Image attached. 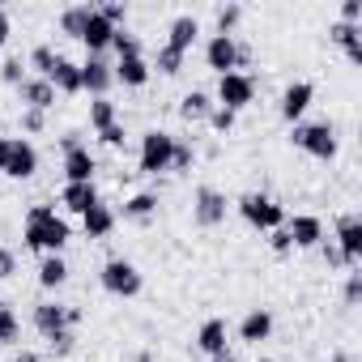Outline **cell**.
<instances>
[{
    "mask_svg": "<svg viewBox=\"0 0 362 362\" xmlns=\"http://www.w3.org/2000/svg\"><path fill=\"white\" fill-rule=\"evenodd\" d=\"M69 239H73V230H69V222H64V218H60L52 205H30V214H26V226H22V243H26L30 252L60 256Z\"/></svg>",
    "mask_w": 362,
    "mask_h": 362,
    "instance_id": "obj_1",
    "label": "cell"
},
{
    "mask_svg": "<svg viewBox=\"0 0 362 362\" xmlns=\"http://www.w3.org/2000/svg\"><path fill=\"white\" fill-rule=\"evenodd\" d=\"M303 153L320 158V162H332L337 158V128L328 119H315V124H294V136H290Z\"/></svg>",
    "mask_w": 362,
    "mask_h": 362,
    "instance_id": "obj_2",
    "label": "cell"
},
{
    "mask_svg": "<svg viewBox=\"0 0 362 362\" xmlns=\"http://www.w3.org/2000/svg\"><path fill=\"white\" fill-rule=\"evenodd\" d=\"M239 214H243V222L256 226V230H281V226H286V209H281L273 197H264V192L239 197Z\"/></svg>",
    "mask_w": 362,
    "mask_h": 362,
    "instance_id": "obj_3",
    "label": "cell"
},
{
    "mask_svg": "<svg viewBox=\"0 0 362 362\" xmlns=\"http://www.w3.org/2000/svg\"><path fill=\"white\" fill-rule=\"evenodd\" d=\"M98 281H103V290L115 294V298H136V294H141V269H136L132 260H124V256H111V260L103 264Z\"/></svg>",
    "mask_w": 362,
    "mask_h": 362,
    "instance_id": "obj_4",
    "label": "cell"
},
{
    "mask_svg": "<svg viewBox=\"0 0 362 362\" xmlns=\"http://www.w3.org/2000/svg\"><path fill=\"white\" fill-rule=\"evenodd\" d=\"M170 153H175V136H170V132H162V128H153V132H145V136H141L136 166H141L145 175L170 170Z\"/></svg>",
    "mask_w": 362,
    "mask_h": 362,
    "instance_id": "obj_5",
    "label": "cell"
},
{
    "mask_svg": "<svg viewBox=\"0 0 362 362\" xmlns=\"http://www.w3.org/2000/svg\"><path fill=\"white\" fill-rule=\"evenodd\" d=\"M252 98H256V81L247 77V73H226V77H218V107H226V111H243V107H252Z\"/></svg>",
    "mask_w": 362,
    "mask_h": 362,
    "instance_id": "obj_6",
    "label": "cell"
},
{
    "mask_svg": "<svg viewBox=\"0 0 362 362\" xmlns=\"http://www.w3.org/2000/svg\"><path fill=\"white\" fill-rule=\"evenodd\" d=\"M77 320H81L77 307H60V303H39V307H35V328H39L47 341L60 337V332H73Z\"/></svg>",
    "mask_w": 362,
    "mask_h": 362,
    "instance_id": "obj_7",
    "label": "cell"
},
{
    "mask_svg": "<svg viewBox=\"0 0 362 362\" xmlns=\"http://www.w3.org/2000/svg\"><path fill=\"white\" fill-rule=\"evenodd\" d=\"M205 64H209L218 77L239 73V39H235V35H214V39L205 43Z\"/></svg>",
    "mask_w": 362,
    "mask_h": 362,
    "instance_id": "obj_8",
    "label": "cell"
},
{
    "mask_svg": "<svg viewBox=\"0 0 362 362\" xmlns=\"http://www.w3.org/2000/svg\"><path fill=\"white\" fill-rule=\"evenodd\" d=\"M332 247L341 252L345 269L362 260V218H358V214H341V218H337V243H332Z\"/></svg>",
    "mask_w": 362,
    "mask_h": 362,
    "instance_id": "obj_9",
    "label": "cell"
},
{
    "mask_svg": "<svg viewBox=\"0 0 362 362\" xmlns=\"http://www.w3.org/2000/svg\"><path fill=\"white\" fill-rule=\"evenodd\" d=\"M311 98H315V86H311V81H290V86L281 90V119L298 124V119L307 115Z\"/></svg>",
    "mask_w": 362,
    "mask_h": 362,
    "instance_id": "obj_10",
    "label": "cell"
},
{
    "mask_svg": "<svg viewBox=\"0 0 362 362\" xmlns=\"http://www.w3.org/2000/svg\"><path fill=\"white\" fill-rule=\"evenodd\" d=\"M39 170V149L30 141H9V162H5V175L9 179H30Z\"/></svg>",
    "mask_w": 362,
    "mask_h": 362,
    "instance_id": "obj_11",
    "label": "cell"
},
{
    "mask_svg": "<svg viewBox=\"0 0 362 362\" xmlns=\"http://www.w3.org/2000/svg\"><path fill=\"white\" fill-rule=\"evenodd\" d=\"M286 235H290L294 247H320L324 243V222L315 214H298V218L286 222Z\"/></svg>",
    "mask_w": 362,
    "mask_h": 362,
    "instance_id": "obj_12",
    "label": "cell"
},
{
    "mask_svg": "<svg viewBox=\"0 0 362 362\" xmlns=\"http://www.w3.org/2000/svg\"><path fill=\"white\" fill-rule=\"evenodd\" d=\"M81 69V90H90L94 98H107V90H111V64L103 60V56H90L86 64H77Z\"/></svg>",
    "mask_w": 362,
    "mask_h": 362,
    "instance_id": "obj_13",
    "label": "cell"
},
{
    "mask_svg": "<svg viewBox=\"0 0 362 362\" xmlns=\"http://www.w3.org/2000/svg\"><path fill=\"white\" fill-rule=\"evenodd\" d=\"M192 214H197L201 226H218V222H226V197H222L218 188H197Z\"/></svg>",
    "mask_w": 362,
    "mask_h": 362,
    "instance_id": "obj_14",
    "label": "cell"
},
{
    "mask_svg": "<svg viewBox=\"0 0 362 362\" xmlns=\"http://www.w3.org/2000/svg\"><path fill=\"white\" fill-rule=\"evenodd\" d=\"M94 170H98V162H94V153L86 145L64 153V179L69 184H94Z\"/></svg>",
    "mask_w": 362,
    "mask_h": 362,
    "instance_id": "obj_15",
    "label": "cell"
},
{
    "mask_svg": "<svg viewBox=\"0 0 362 362\" xmlns=\"http://www.w3.org/2000/svg\"><path fill=\"white\" fill-rule=\"evenodd\" d=\"M18 94H22L26 111H47V107H56V90H52L47 77H26V81L18 86Z\"/></svg>",
    "mask_w": 362,
    "mask_h": 362,
    "instance_id": "obj_16",
    "label": "cell"
},
{
    "mask_svg": "<svg viewBox=\"0 0 362 362\" xmlns=\"http://www.w3.org/2000/svg\"><path fill=\"white\" fill-rule=\"evenodd\" d=\"M60 205L69 209V214H90L94 205H98V188L94 184H64V192H60Z\"/></svg>",
    "mask_w": 362,
    "mask_h": 362,
    "instance_id": "obj_17",
    "label": "cell"
},
{
    "mask_svg": "<svg viewBox=\"0 0 362 362\" xmlns=\"http://www.w3.org/2000/svg\"><path fill=\"white\" fill-rule=\"evenodd\" d=\"M197 35H201V22H197L192 13H179V18L170 22V30H166V47H175V52H188V47L197 43Z\"/></svg>",
    "mask_w": 362,
    "mask_h": 362,
    "instance_id": "obj_18",
    "label": "cell"
},
{
    "mask_svg": "<svg viewBox=\"0 0 362 362\" xmlns=\"http://www.w3.org/2000/svg\"><path fill=\"white\" fill-rule=\"evenodd\" d=\"M111 35H115V26L94 9V13H90V22H86V30H81V43L90 47V56H98L103 47H111Z\"/></svg>",
    "mask_w": 362,
    "mask_h": 362,
    "instance_id": "obj_19",
    "label": "cell"
},
{
    "mask_svg": "<svg viewBox=\"0 0 362 362\" xmlns=\"http://www.w3.org/2000/svg\"><path fill=\"white\" fill-rule=\"evenodd\" d=\"M358 35H362V30H358V26H349V22H332V26H328V39H332V43H337L354 64H362V39H358Z\"/></svg>",
    "mask_w": 362,
    "mask_h": 362,
    "instance_id": "obj_20",
    "label": "cell"
},
{
    "mask_svg": "<svg viewBox=\"0 0 362 362\" xmlns=\"http://www.w3.org/2000/svg\"><path fill=\"white\" fill-rule=\"evenodd\" d=\"M269 332H273V315H269L264 307L247 311V315H243V324H239V337H243L247 345H260V341H269Z\"/></svg>",
    "mask_w": 362,
    "mask_h": 362,
    "instance_id": "obj_21",
    "label": "cell"
},
{
    "mask_svg": "<svg viewBox=\"0 0 362 362\" xmlns=\"http://www.w3.org/2000/svg\"><path fill=\"white\" fill-rule=\"evenodd\" d=\"M81 230H86V239H107V235L115 230V214L98 201L90 214H81Z\"/></svg>",
    "mask_w": 362,
    "mask_h": 362,
    "instance_id": "obj_22",
    "label": "cell"
},
{
    "mask_svg": "<svg viewBox=\"0 0 362 362\" xmlns=\"http://www.w3.org/2000/svg\"><path fill=\"white\" fill-rule=\"evenodd\" d=\"M197 349H205L209 358L226 354V320H205L197 332Z\"/></svg>",
    "mask_w": 362,
    "mask_h": 362,
    "instance_id": "obj_23",
    "label": "cell"
},
{
    "mask_svg": "<svg viewBox=\"0 0 362 362\" xmlns=\"http://www.w3.org/2000/svg\"><path fill=\"white\" fill-rule=\"evenodd\" d=\"M111 77L119 81V86H145L149 81V64H145V56H128V60H119L115 69H111Z\"/></svg>",
    "mask_w": 362,
    "mask_h": 362,
    "instance_id": "obj_24",
    "label": "cell"
},
{
    "mask_svg": "<svg viewBox=\"0 0 362 362\" xmlns=\"http://www.w3.org/2000/svg\"><path fill=\"white\" fill-rule=\"evenodd\" d=\"M47 81H52V90H56V94H77V90H81V69H77L73 60H64V56H60Z\"/></svg>",
    "mask_w": 362,
    "mask_h": 362,
    "instance_id": "obj_25",
    "label": "cell"
},
{
    "mask_svg": "<svg viewBox=\"0 0 362 362\" xmlns=\"http://www.w3.org/2000/svg\"><path fill=\"white\" fill-rule=\"evenodd\" d=\"M209 111H214V98L205 90H188L184 98H179V115H184L188 124L192 119H209Z\"/></svg>",
    "mask_w": 362,
    "mask_h": 362,
    "instance_id": "obj_26",
    "label": "cell"
},
{
    "mask_svg": "<svg viewBox=\"0 0 362 362\" xmlns=\"http://www.w3.org/2000/svg\"><path fill=\"white\" fill-rule=\"evenodd\" d=\"M153 214H158V197L153 192H136V197L124 201V218L128 222H149Z\"/></svg>",
    "mask_w": 362,
    "mask_h": 362,
    "instance_id": "obj_27",
    "label": "cell"
},
{
    "mask_svg": "<svg viewBox=\"0 0 362 362\" xmlns=\"http://www.w3.org/2000/svg\"><path fill=\"white\" fill-rule=\"evenodd\" d=\"M69 281V264L60 260V256H43L39 260V286L43 290H56V286H64Z\"/></svg>",
    "mask_w": 362,
    "mask_h": 362,
    "instance_id": "obj_28",
    "label": "cell"
},
{
    "mask_svg": "<svg viewBox=\"0 0 362 362\" xmlns=\"http://www.w3.org/2000/svg\"><path fill=\"white\" fill-rule=\"evenodd\" d=\"M90 13H94V5H73V9H64V13H60V30H64L69 39H81Z\"/></svg>",
    "mask_w": 362,
    "mask_h": 362,
    "instance_id": "obj_29",
    "label": "cell"
},
{
    "mask_svg": "<svg viewBox=\"0 0 362 362\" xmlns=\"http://www.w3.org/2000/svg\"><path fill=\"white\" fill-rule=\"evenodd\" d=\"M56 60H60V56H56V47H52V43H39V47L30 52V69H35L39 77H52Z\"/></svg>",
    "mask_w": 362,
    "mask_h": 362,
    "instance_id": "obj_30",
    "label": "cell"
},
{
    "mask_svg": "<svg viewBox=\"0 0 362 362\" xmlns=\"http://www.w3.org/2000/svg\"><path fill=\"white\" fill-rule=\"evenodd\" d=\"M111 124H115V103H111V98H94V103H90V128L103 132V128H111Z\"/></svg>",
    "mask_w": 362,
    "mask_h": 362,
    "instance_id": "obj_31",
    "label": "cell"
},
{
    "mask_svg": "<svg viewBox=\"0 0 362 362\" xmlns=\"http://www.w3.org/2000/svg\"><path fill=\"white\" fill-rule=\"evenodd\" d=\"M18 332H22V324H18V315H13V307L0 298V345H9V341H18Z\"/></svg>",
    "mask_w": 362,
    "mask_h": 362,
    "instance_id": "obj_32",
    "label": "cell"
},
{
    "mask_svg": "<svg viewBox=\"0 0 362 362\" xmlns=\"http://www.w3.org/2000/svg\"><path fill=\"white\" fill-rule=\"evenodd\" d=\"M111 47L119 52V60H128V56H141V39H136L132 30H124V26L111 35Z\"/></svg>",
    "mask_w": 362,
    "mask_h": 362,
    "instance_id": "obj_33",
    "label": "cell"
},
{
    "mask_svg": "<svg viewBox=\"0 0 362 362\" xmlns=\"http://www.w3.org/2000/svg\"><path fill=\"white\" fill-rule=\"evenodd\" d=\"M153 64H158V73L175 77L179 69H184V52H175V47H166V43H162V47H158V60H153Z\"/></svg>",
    "mask_w": 362,
    "mask_h": 362,
    "instance_id": "obj_34",
    "label": "cell"
},
{
    "mask_svg": "<svg viewBox=\"0 0 362 362\" xmlns=\"http://www.w3.org/2000/svg\"><path fill=\"white\" fill-rule=\"evenodd\" d=\"M0 81L22 86V81H26V60H22V56H5V64H0Z\"/></svg>",
    "mask_w": 362,
    "mask_h": 362,
    "instance_id": "obj_35",
    "label": "cell"
},
{
    "mask_svg": "<svg viewBox=\"0 0 362 362\" xmlns=\"http://www.w3.org/2000/svg\"><path fill=\"white\" fill-rule=\"evenodd\" d=\"M197 162V149L188 141H175V153H170V170H192Z\"/></svg>",
    "mask_w": 362,
    "mask_h": 362,
    "instance_id": "obj_36",
    "label": "cell"
},
{
    "mask_svg": "<svg viewBox=\"0 0 362 362\" xmlns=\"http://www.w3.org/2000/svg\"><path fill=\"white\" fill-rule=\"evenodd\" d=\"M239 18H243V5H222L218 9V35H235Z\"/></svg>",
    "mask_w": 362,
    "mask_h": 362,
    "instance_id": "obj_37",
    "label": "cell"
},
{
    "mask_svg": "<svg viewBox=\"0 0 362 362\" xmlns=\"http://www.w3.org/2000/svg\"><path fill=\"white\" fill-rule=\"evenodd\" d=\"M94 9H98L115 30H119V26H124V18H128V5H119V0H103V5H94Z\"/></svg>",
    "mask_w": 362,
    "mask_h": 362,
    "instance_id": "obj_38",
    "label": "cell"
},
{
    "mask_svg": "<svg viewBox=\"0 0 362 362\" xmlns=\"http://www.w3.org/2000/svg\"><path fill=\"white\" fill-rule=\"evenodd\" d=\"M209 124H214L218 132H230V128H235V111H226V107H218V103H214V111H209Z\"/></svg>",
    "mask_w": 362,
    "mask_h": 362,
    "instance_id": "obj_39",
    "label": "cell"
},
{
    "mask_svg": "<svg viewBox=\"0 0 362 362\" xmlns=\"http://www.w3.org/2000/svg\"><path fill=\"white\" fill-rule=\"evenodd\" d=\"M98 141H103V145H111V149H119V145L128 141V132H124V124L115 119L111 128H103V132H98Z\"/></svg>",
    "mask_w": 362,
    "mask_h": 362,
    "instance_id": "obj_40",
    "label": "cell"
},
{
    "mask_svg": "<svg viewBox=\"0 0 362 362\" xmlns=\"http://www.w3.org/2000/svg\"><path fill=\"white\" fill-rule=\"evenodd\" d=\"M22 128L26 132H43L47 128V111H22Z\"/></svg>",
    "mask_w": 362,
    "mask_h": 362,
    "instance_id": "obj_41",
    "label": "cell"
},
{
    "mask_svg": "<svg viewBox=\"0 0 362 362\" xmlns=\"http://www.w3.org/2000/svg\"><path fill=\"white\" fill-rule=\"evenodd\" d=\"M269 247H273L277 256H286V252H294V243H290V235H286V226H281V230H269Z\"/></svg>",
    "mask_w": 362,
    "mask_h": 362,
    "instance_id": "obj_42",
    "label": "cell"
},
{
    "mask_svg": "<svg viewBox=\"0 0 362 362\" xmlns=\"http://www.w3.org/2000/svg\"><path fill=\"white\" fill-rule=\"evenodd\" d=\"M13 273H18V256H13L9 247H0V281L13 277Z\"/></svg>",
    "mask_w": 362,
    "mask_h": 362,
    "instance_id": "obj_43",
    "label": "cell"
},
{
    "mask_svg": "<svg viewBox=\"0 0 362 362\" xmlns=\"http://www.w3.org/2000/svg\"><path fill=\"white\" fill-rule=\"evenodd\" d=\"M73 345H77V337H73V332L52 337V354H60V358H64V354H73Z\"/></svg>",
    "mask_w": 362,
    "mask_h": 362,
    "instance_id": "obj_44",
    "label": "cell"
},
{
    "mask_svg": "<svg viewBox=\"0 0 362 362\" xmlns=\"http://www.w3.org/2000/svg\"><path fill=\"white\" fill-rule=\"evenodd\" d=\"M358 18H362V0H345V5H341V22L358 26Z\"/></svg>",
    "mask_w": 362,
    "mask_h": 362,
    "instance_id": "obj_45",
    "label": "cell"
},
{
    "mask_svg": "<svg viewBox=\"0 0 362 362\" xmlns=\"http://www.w3.org/2000/svg\"><path fill=\"white\" fill-rule=\"evenodd\" d=\"M358 298H362V277H358V273H349V281H345V303L354 307Z\"/></svg>",
    "mask_w": 362,
    "mask_h": 362,
    "instance_id": "obj_46",
    "label": "cell"
},
{
    "mask_svg": "<svg viewBox=\"0 0 362 362\" xmlns=\"http://www.w3.org/2000/svg\"><path fill=\"white\" fill-rule=\"evenodd\" d=\"M9 35H13V18H9V9H0V47L9 43Z\"/></svg>",
    "mask_w": 362,
    "mask_h": 362,
    "instance_id": "obj_47",
    "label": "cell"
},
{
    "mask_svg": "<svg viewBox=\"0 0 362 362\" xmlns=\"http://www.w3.org/2000/svg\"><path fill=\"white\" fill-rule=\"evenodd\" d=\"M77 145H81V132H64V136H60V149H64V153L77 149Z\"/></svg>",
    "mask_w": 362,
    "mask_h": 362,
    "instance_id": "obj_48",
    "label": "cell"
},
{
    "mask_svg": "<svg viewBox=\"0 0 362 362\" xmlns=\"http://www.w3.org/2000/svg\"><path fill=\"white\" fill-rule=\"evenodd\" d=\"M324 260H328V264H345V260H341V252H337L332 243H324Z\"/></svg>",
    "mask_w": 362,
    "mask_h": 362,
    "instance_id": "obj_49",
    "label": "cell"
},
{
    "mask_svg": "<svg viewBox=\"0 0 362 362\" xmlns=\"http://www.w3.org/2000/svg\"><path fill=\"white\" fill-rule=\"evenodd\" d=\"M5 162H9V136H0V175H5Z\"/></svg>",
    "mask_w": 362,
    "mask_h": 362,
    "instance_id": "obj_50",
    "label": "cell"
},
{
    "mask_svg": "<svg viewBox=\"0 0 362 362\" xmlns=\"http://www.w3.org/2000/svg\"><path fill=\"white\" fill-rule=\"evenodd\" d=\"M13 362H39V354H35V349H22V354H18Z\"/></svg>",
    "mask_w": 362,
    "mask_h": 362,
    "instance_id": "obj_51",
    "label": "cell"
},
{
    "mask_svg": "<svg viewBox=\"0 0 362 362\" xmlns=\"http://www.w3.org/2000/svg\"><path fill=\"white\" fill-rule=\"evenodd\" d=\"M214 362H235V354H230V349H226V354H218V358H214Z\"/></svg>",
    "mask_w": 362,
    "mask_h": 362,
    "instance_id": "obj_52",
    "label": "cell"
},
{
    "mask_svg": "<svg viewBox=\"0 0 362 362\" xmlns=\"http://www.w3.org/2000/svg\"><path fill=\"white\" fill-rule=\"evenodd\" d=\"M328 362H349V358H345V354H337V358H328Z\"/></svg>",
    "mask_w": 362,
    "mask_h": 362,
    "instance_id": "obj_53",
    "label": "cell"
},
{
    "mask_svg": "<svg viewBox=\"0 0 362 362\" xmlns=\"http://www.w3.org/2000/svg\"><path fill=\"white\" fill-rule=\"evenodd\" d=\"M260 362H273V358H260Z\"/></svg>",
    "mask_w": 362,
    "mask_h": 362,
    "instance_id": "obj_54",
    "label": "cell"
}]
</instances>
